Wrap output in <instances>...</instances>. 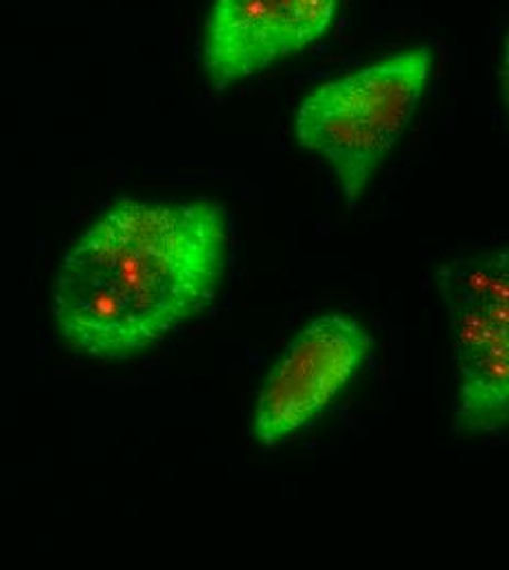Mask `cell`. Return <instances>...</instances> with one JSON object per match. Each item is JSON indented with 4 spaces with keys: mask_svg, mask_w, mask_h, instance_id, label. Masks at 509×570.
Here are the masks:
<instances>
[{
    "mask_svg": "<svg viewBox=\"0 0 509 570\" xmlns=\"http://www.w3.org/2000/svg\"><path fill=\"white\" fill-rule=\"evenodd\" d=\"M226 259L218 205L119 200L75 242L53 279L60 336L77 354L135 356L212 305Z\"/></svg>",
    "mask_w": 509,
    "mask_h": 570,
    "instance_id": "1",
    "label": "cell"
},
{
    "mask_svg": "<svg viewBox=\"0 0 509 570\" xmlns=\"http://www.w3.org/2000/svg\"><path fill=\"white\" fill-rule=\"evenodd\" d=\"M433 71V49L411 47L314 88L296 108L294 135L321 156L350 203L404 137Z\"/></svg>",
    "mask_w": 509,
    "mask_h": 570,
    "instance_id": "2",
    "label": "cell"
},
{
    "mask_svg": "<svg viewBox=\"0 0 509 570\" xmlns=\"http://www.w3.org/2000/svg\"><path fill=\"white\" fill-rule=\"evenodd\" d=\"M439 287L461 373L454 424L463 432L501 428L509 411L508 248L443 264Z\"/></svg>",
    "mask_w": 509,
    "mask_h": 570,
    "instance_id": "3",
    "label": "cell"
},
{
    "mask_svg": "<svg viewBox=\"0 0 509 570\" xmlns=\"http://www.w3.org/2000/svg\"><path fill=\"white\" fill-rule=\"evenodd\" d=\"M371 350L356 318L325 314L307 323L268 373L255 409V434L277 448L312 424L354 380Z\"/></svg>",
    "mask_w": 509,
    "mask_h": 570,
    "instance_id": "4",
    "label": "cell"
},
{
    "mask_svg": "<svg viewBox=\"0 0 509 570\" xmlns=\"http://www.w3.org/2000/svg\"><path fill=\"white\" fill-rule=\"evenodd\" d=\"M341 0H214L203 33V67L224 90L298 53L336 22Z\"/></svg>",
    "mask_w": 509,
    "mask_h": 570,
    "instance_id": "5",
    "label": "cell"
}]
</instances>
